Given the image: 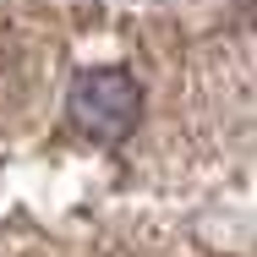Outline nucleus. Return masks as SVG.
Here are the masks:
<instances>
[{
	"instance_id": "obj_1",
	"label": "nucleus",
	"mask_w": 257,
	"mask_h": 257,
	"mask_svg": "<svg viewBox=\"0 0 257 257\" xmlns=\"http://www.w3.org/2000/svg\"><path fill=\"white\" fill-rule=\"evenodd\" d=\"M66 120L88 143H126L143 120V82L126 66H88L66 88Z\"/></svg>"
}]
</instances>
